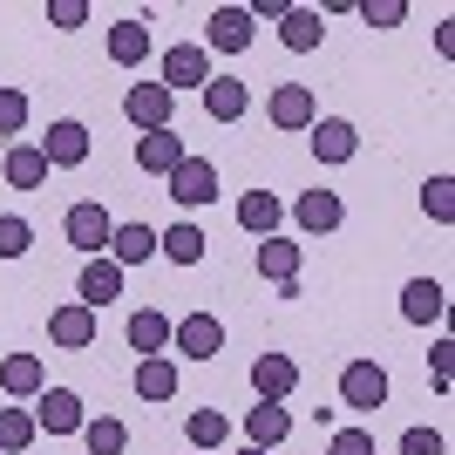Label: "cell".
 Wrapping results in <instances>:
<instances>
[{
    "instance_id": "1",
    "label": "cell",
    "mask_w": 455,
    "mask_h": 455,
    "mask_svg": "<svg viewBox=\"0 0 455 455\" xmlns=\"http://www.w3.org/2000/svg\"><path fill=\"white\" fill-rule=\"evenodd\" d=\"M61 231H68V245H76L82 259H102V251H109V238H116V218L95 204V197H82V204H68Z\"/></svg>"
},
{
    "instance_id": "2",
    "label": "cell",
    "mask_w": 455,
    "mask_h": 455,
    "mask_svg": "<svg viewBox=\"0 0 455 455\" xmlns=\"http://www.w3.org/2000/svg\"><path fill=\"white\" fill-rule=\"evenodd\" d=\"M35 150H41L48 171H76V164H89V123L61 116V123H48V136H41Z\"/></svg>"
},
{
    "instance_id": "3",
    "label": "cell",
    "mask_w": 455,
    "mask_h": 455,
    "mask_svg": "<svg viewBox=\"0 0 455 455\" xmlns=\"http://www.w3.org/2000/svg\"><path fill=\"white\" fill-rule=\"evenodd\" d=\"M340 401H347V408H361V415L387 408V367H380V361H347L340 367Z\"/></svg>"
},
{
    "instance_id": "4",
    "label": "cell",
    "mask_w": 455,
    "mask_h": 455,
    "mask_svg": "<svg viewBox=\"0 0 455 455\" xmlns=\"http://www.w3.org/2000/svg\"><path fill=\"white\" fill-rule=\"evenodd\" d=\"M82 421H89V408H82L76 387H41L35 395V428H48V435H82Z\"/></svg>"
},
{
    "instance_id": "5",
    "label": "cell",
    "mask_w": 455,
    "mask_h": 455,
    "mask_svg": "<svg viewBox=\"0 0 455 455\" xmlns=\"http://www.w3.org/2000/svg\"><path fill=\"white\" fill-rule=\"evenodd\" d=\"M164 184H171V197H177L184 211H204L211 197H218V164H211V156H184Z\"/></svg>"
},
{
    "instance_id": "6",
    "label": "cell",
    "mask_w": 455,
    "mask_h": 455,
    "mask_svg": "<svg viewBox=\"0 0 455 455\" xmlns=\"http://www.w3.org/2000/svg\"><path fill=\"white\" fill-rule=\"evenodd\" d=\"M171 109H177V95L164 89V82H130V95H123V116H130L143 136H150V130H171Z\"/></svg>"
},
{
    "instance_id": "7",
    "label": "cell",
    "mask_w": 455,
    "mask_h": 455,
    "mask_svg": "<svg viewBox=\"0 0 455 455\" xmlns=\"http://www.w3.org/2000/svg\"><path fill=\"white\" fill-rule=\"evenodd\" d=\"M251 35H259V28H251V14L245 7H211V20H204V41H197V48H218V55H245L251 48Z\"/></svg>"
},
{
    "instance_id": "8",
    "label": "cell",
    "mask_w": 455,
    "mask_h": 455,
    "mask_svg": "<svg viewBox=\"0 0 455 455\" xmlns=\"http://www.w3.org/2000/svg\"><path fill=\"white\" fill-rule=\"evenodd\" d=\"M266 116H272V130H313V123H320V102H313L306 82H279V89L266 95Z\"/></svg>"
},
{
    "instance_id": "9",
    "label": "cell",
    "mask_w": 455,
    "mask_h": 455,
    "mask_svg": "<svg viewBox=\"0 0 455 455\" xmlns=\"http://www.w3.org/2000/svg\"><path fill=\"white\" fill-rule=\"evenodd\" d=\"M171 347L184 354V361H218V347H225V326L211 320V313H184V320H171Z\"/></svg>"
},
{
    "instance_id": "10",
    "label": "cell",
    "mask_w": 455,
    "mask_h": 455,
    "mask_svg": "<svg viewBox=\"0 0 455 455\" xmlns=\"http://www.w3.org/2000/svg\"><path fill=\"white\" fill-rule=\"evenodd\" d=\"M306 143H313V156H320V164H354V150H361V130H354L347 116H320V123L306 130Z\"/></svg>"
},
{
    "instance_id": "11",
    "label": "cell",
    "mask_w": 455,
    "mask_h": 455,
    "mask_svg": "<svg viewBox=\"0 0 455 455\" xmlns=\"http://www.w3.org/2000/svg\"><path fill=\"white\" fill-rule=\"evenodd\" d=\"M211 82V55L197 48V41H177V48H164V89H204Z\"/></svg>"
},
{
    "instance_id": "12",
    "label": "cell",
    "mask_w": 455,
    "mask_h": 455,
    "mask_svg": "<svg viewBox=\"0 0 455 455\" xmlns=\"http://www.w3.org/2000/svg\"><path fill=\"white\" fill-rule=\"evenodd\" d=\"M292 387H299V361L292 354H259L251 361V395L259 401H292Z\"/></svg>"
},
{
    "instance_id": "13",
    "label": "cell",
    "mask_w": 455,
    "mask_h": 455,
    "mask_svg": "<svg viewBox=\"0 0 455 455\" xmlns=\"http://www.w3.org/2000/svg\"><path fill=\"white\" fill-rule=\"evenodd\" d=\"M48 340H55L61 354H82V347H95V313H89L82 299L55 306V313H48Z\"/></svg>"
},
{
    "instance_id": "14",
    "label": "cell",
    "mask_w": 455,
    "mask_h": 455,
    "mask_svg": "<svg viewBox=\"0 0 455 455\" xmlns=\"http://www.w3.org/2000/svg\"><path fill=\"white\" fill-rule=\"evenodd\" d=\"M292 435V408L285 401H259V408H245V449H279V442Z\"/></svg>"
},
{
    "instance_id": "15",
    "label": "cell",
    "mask_w": 455,
    "mask_h": 455,
    "mask_svg": "<svg viewBox=\"0 0 455 455\" xmlns=\"http://www.w3.org/2000/svg\"><path fill=\"white\" fill-rule=\"evenodd\" d=\"M76 299L89 306V313H102V306H109V299H123V266H116V259H82Z\"/></svg>"
},
{
    "instance_id": "16",
    "label": "cell",
    "mask_w": 455,
    "mask_h": 455,
    "mask_svg": "<svg viewBox=\"0 0 455 455\" xmlns=\"http://www.w3.org/2000/svg\"><path fill=\"white\" fill-rule=\"evenodd\" d=\"M292 218H299L306 238H326V231L347 225V204H340V190H306L299 204H292Z\"/></svg>"
},
{
    "instance_id": "17",
    "label": "cell",
    "mask_w": 455,
    "mask_h": 455,
    "mask_svg": "<svg viewBox=\"0 0 455 455\" xmlns=\"http://www.w3.org/2000/svg\"><path fill=\"white\" fill-rule=\"evenodd\" d=\"M184 136L177 130H150V136H136V171H150V177H171L177 164H184Z\"/></svg>"
},
{
    "instance_id": "18",
    "label": "cell",
    "mask_w": 455,
    "mask_h": 455,
    "mask_svg": "<svg viewBox=\"0 0 455 455\" xmlns=\"http://www.w3.org/2000/svg\"><path fill=\"white\" fill-rule=\"evenodd\" d=\"M442 313H449L442 279H408V285H401V320H408V326H435Z\"/></svg>"
},
{
    "instance_id": "19",
    "label": "cell",
    "mask_w": 455,
    "mask_h": 455,
    "mask_svg": "<svg viewBox=\"0 0 455 455\" xmlns=\"http://www.w3.org/2000/svg\"><path fill=\"white\" fill-rule=\"evenodd\" d=\"M41 387H48V367H41V354H7L0 361V401H35Z\"/></svg>"
},
{
    "instance_id": "20",
    "label": "cell",
    "mask_w": 455,
    "mask_h": 455,
    "mask_svg": "<svg viewBox=\"0 0 455 455\" xmlns=\"http://www.w3.org/2000/svg\"><path fill=\"white\" fill-rule=\"evenodd\" d=\"M197 95H204V116H211V123H238V116L251 109V89L238 76H211Z\"/></svg>"
},
{
    "instance_id": "21",
    "label": "cell",
    "mask_w": 455,
    "mask_h": 455,
    "mask_svg": "<svg viewBox=\"0 0 455 455\" xmlns=\"http://www.w3.org/2000/svg\"><path fill=\"white\" fill-rule=\"evenodd\" d=\"M299 266H306V251L292 245V238H259V279L299 285Z\"/></svg>"
},
{
    "instance_id": "22",
    "label": "cell",
    "mask_w": 455,
    "mask_h": 455,
    "mask_svg": "<svg viewBox=\"0 0 455 455\" xmlns=\"http://www.w3.org/2000/svg\"><path fill=\"white\" fill-rule=\"evenodd\" d=\"M102 259H116L123 272H130V266H150V259H156V225H116V238H109Z\"/></svg>"
},
{
    "instance_id": "23",
    "label": "cell",
    "mask_w": 455,
    "mask_h": 455,
    "mask_svg": "<svg viewBox=\"0 0 455 455\" xmlns=\"http://www.w3.org/2000/svg\"><path fill=\"white\" fill-rule=\"evenodd\" d=\"M136 395L150 401H177V354H150V361H136Z\"/></svg>"
},
{
    "instance_id": "24",
    "label": "cell",
    "mask_w": 455,
    "mask_h": 455,
    "mask_svg": "<svg viewBox=\"0 0 455 455\" xmlns=\"http://www.w3.org/2000/svg\"><path fill=\"white\" fill-rule=\"evenodd\" d=\"M123 340L150 361V354H171V320L156 313V306H143V313H130V326H123Z\"/></svg>"
},
{
    "instance_id": "25",
    "label": "cell",
    "mask_w": 455,
    "mask_h": 455,
    "mask_svg": "<svg viewBox=\"0 0 455 455\" xmlns=\"http://www.w3.org/2000/svg\"><path fill=\"white\" fill-rule=\"evenodd\" d=\"M204 225H190V218H177L171 231H156V251H164V259H171V266H197V259H204Z\"/></svg>"
},
{
    "instance_id": "26",
    "label": "cell",
    "mask_w": 455,
    "mask_h": 455,
    "mask_svg": "<svg viewBox=\"0 0 455 455\" xmlns=\"http://www.w3.org/2000/svg\"><path fill=\"white\" fill-rule=\"evenodd\" d=\"M279 218H285V204L272 190H245V197H238V225H245L251 238H279Z\"/></svg>"
},
{
    "instance_id": "27",
    "label": "cell",
    "mask_w": 455,
    "mask_h": 455,
    "mask_svg": "<svg viewBox=\"0 0 455 455\" xmlns=\"http://www.w3.org/2000/svg\"><path fill=\"white\" fill-rule=\"evenodd\" d=\"M279 41L292 48V55H313L326 41V20H320V7H292V14L279 20Z\"/></svg>"
},
{
    "instance_id": "28",
    "label": "cell",
    "mask_w": 455,
    "mask_h": 455,
    "mask_svg": "<svg viewBox=\"0 0 455 455\" xmlns=\"http://www.w3.org/2000/svg\"><path fill=\"white\" fill-rule=\"evenodd\" d=\"M109 61H116V68H136V61H150V28H143L136 14L109 28Z\"/></svg>"
},
{
    "instance_id": "29",
    "label": "cell",
    "mask_w": 455,
    "mask_h": 455,
    "mask_svg": "<svg viewBox=\"0 0 455 455\" xmlns=\"http://www.w3.org/2000/svg\"><path fill=\"white\" fill-rule=\"evenodd\" d=\"M0 171H7V184H14V190H41V184H48V164H41V150H35V143H14Z\"/></svg>"
},
{
    "instance_id": "30",
    "label": "cell",
    "mask_w": 455,
    "mask_h": 455,
    "mask_svg": "<svg viewBox=\"0 0 455 455\" xmlns=\"http://www.w3.org/2000/svg\"><path fill=\"white\" fill-rule=\"evenodd\" d=\"M35 408H0V455H28L35 449Z\"/></svg>"
},
{
    "instance_id": "31",
    "label": "cell",
    "mask_w": 455,
    "mask_h": 455,
    "mask_svg": "<svg viewBox=\"0 0 455 455\" xmlns=\"http://www.w3.org/2000/svg\"><path fill=\"white\" fill-rule=\"evenodd\" d=\"M82 442H89V455H123L130 449V428L116 415H95V421H82Z\"/></svg>"
},
{
    "instance_id": "32",
    "label": "cell",
    "mask_w": 455,
    "mask_h": 455,
    "mask_svg": "<svg viewBox=\"0 0 455 455\" xmlns=\"http://www.w3.org/2000/svg\"><path fill=\"white\" fill-rule=\"evenodd\" d=\"M225 435H231V421L218 415V408H197V415L184 421V442H190V449H225Z\"/></svg>"
},
{
    "instance_id": "33",
    "label": "cell",
    "mask_w": 455,
    "mask_h": 455,
    "mask_svg": "<svg viewBox=\"0 0 455 455\" xmlns=\"http://www.w3.org/2000/svg\"><path fill=\"white\" fill-rule=\"evenodd\" d=\"M421 211H428L435 225H455V177H428V184H421Z\"/></svg>"
},
{
    "instance_id": "34",
    "label": "cell",
    "mask_w": 455,
    "mask_h": 455,
    "mask_svg": "<svg viewBox=\"0 0 455 455\" xmlns=\"http://www.w3.org/2000/svg\"><path fill=\"white\" fill-rule=\"evenodd\" d=\"M28 245H35V225L28 218H0V259H28Z\"/></svg>"
},
{
    "instance_id": "35",
    "label": "cell",
    "mask_w": 455,
    "mask_h": 455,
    "mask_svg": "<svg viewBox=\"0 0 455 455\" xmlns=\"http://www.w3.org/2000/svg\"><path fill=\"white\" fill-rule=\"evenodd\" d=\"M354 14H361L367 28H401V20H408V0H361Z\"/></svg>"
},
{
    "instance_id": "36",
    "label": "cell",
    "mask_w": 455,
    "mask_h": 455,
    "mask_svg": "<svg viewBox=\"0 0 455 455\" xmlns=\"http://www.w3.org/2000/svg\"><path fill=\"white\" fill-rule=\"evenodd\" d=\"M28 130V89H0V136Z\"/></svg>"
},
{
    "instance_id": "37",
    "label": "cell",
    "mask_w": 455,
    "mask_h": 455,
    "mask_svg": "<svg viewBox=\"0 0 455 455\" xmlns=\"http://www.w3.org/2000/svg\"><path fill=\"white\" fill-rule=\"evenodd\" d=\"M326 455H374V428H333Z\"/></svg>"
},
{
    "instance_id": "38",
    "label": "cell",
    "mask_w": 455,
    "mask_h": 455,
    "mask_svg": "<svg viewBox=\"0 0 455 455\" xmlns=\"http://www.w3.org/2000/svg\"><path fill=\"white\" fill-rule=\"evenodd\" d=\"M48 20L61 35H76V28H89V0H48Z\"/></svg>"
},
{
    "instance_id": "39",
    "label": "cell",
    "mask_w": 455,
    "mask_h": 455,
    "mask_svg": "<svg viewBox=\"0 0 455 455\" xmlns=\"http://www.w3.org/2000/svg\"><path fill=\"white\" fill-rule=\"evenodd\" d=\"M395 449H401V455H449V442H442L435 428H408V435H401Z\"/></svg>"
},
{
    "instance_id": "40",
    "label": "cell",
    "mask_w": 455,
    "mask_h": 455,
    "mask_svg": "<svg viewBox=\"0 0 455 455\" xmlns=\"http://www.w3.org/2000/svg\"><path fill=\"white\" fill-rule=\"evenodd\" d=\"M428 367H435V387L449 395V380H455V340H435V347H428Z\"/></svg>"
},
{
    "instance_id": "41",
    "label": "cell",
    "mask_w": 455,
    "mask_h": 455,
    "mask_svg": "<svg viewBox=\"0 0 455 455\" xmlns=\"http://www.w3.org/2000/svg\"><path fill=\"white\" fill-rule=\"evenodd\" d=\"M238 455H266V449H238Z\"/></svg>"
},
{
    "instance_id": "42",
    "label": "cell",
    "mask_w": 455,
    "mask_h": 455,
    "mask_svg": "<svg viewBox=\"0 0 455 455\" xmlns=\"http://www.w3.org/2000/svg\"><path fill=\"white\" fill-rule=\"evenodd\" d=\"M0 408H7V401H0Z\"/></svg>"
}]
</instances>
